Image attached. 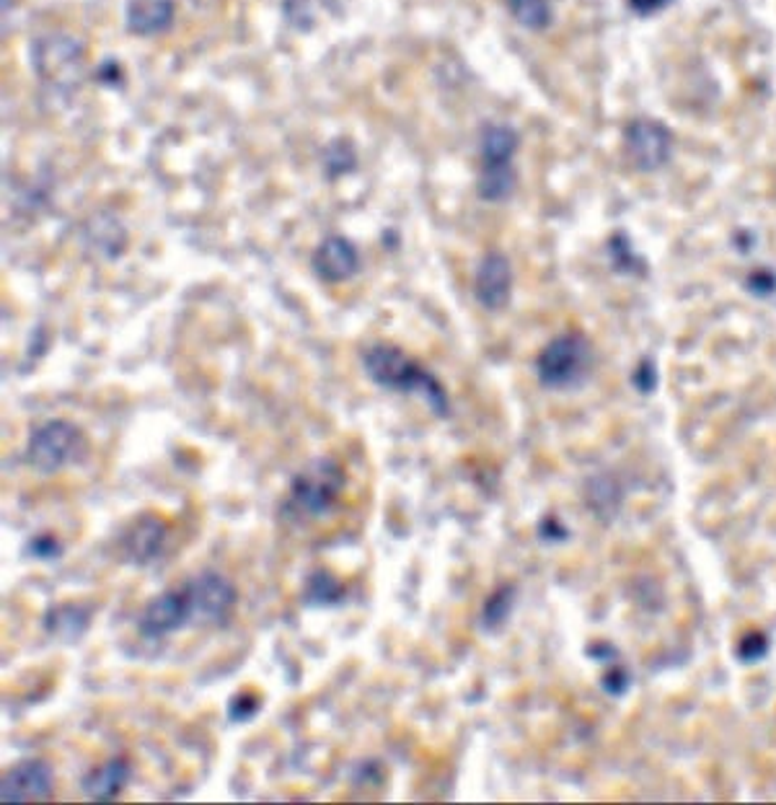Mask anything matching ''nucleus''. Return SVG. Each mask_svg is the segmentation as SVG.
Instances as JSON below:
<instances>
[{"instance_id": "obj_1", "label": "nucleus", "mask_w": 776, "mask_h": 805, "mask_svg": "<svg viewBox=\"0 0 776 805\" xmlns=\"http://www.w3.org/2000/svg\"><path fill=\"white\" fill-rule=\"evenodd\" d=\"M363 368L375 386L399 391V394H417L425 399L427 407L433 410L437 417L451 415V402L441 381L412 360L402 348L389 342H375L371 348L363 350Z\"/></svg>"}, {"instance_id": "obj_2", "label": "nucleus", "mask_w": 776, "mask_h": 805, "mask_svg": "<svg viewBox=\"0 0 776 805\" xmlns=\"http://www.w3.org/2000/svg\"><path fill=\"white\" fill-rule=\"evenodd\" d=\"M344 469L334 458H319L290 479L282 513L293 520H313L327 516L344 489Z\"/></svg>"}, {"instance_id": "obj_3", "label": "nucleus", "mask_w": 776, "mask_h": 805, "mask_svg": "<svg viewBox=\"0 0 776 805\" xmlns=\"http://www.w3.org/2000/svg\"><path fill=\"white\" fill-rule=\"evenodd\" d=\"M593 368V348L580 332H567L551 340L536 358V375L544 389L567 391L586 383Z\"/></svg>"}, {"instance_id": "obj_4", "label": "nucleus", "mask_w": 776, "mask_h": 805, "mask_svg": "<svg viewBox=\"0 0 776 805\" xmlns=\"http://www.w3.org/2000/svg\"><path fill=\"white\" fill-rule=\"evenodd\" d=\"M32 68L44 86L58 91H71L81 83L83 75V44L65 32H50L37 37L29 50Z\"/></svg>"}, {"instance_id": "obj_5", "label": "nucleus", "mask_w": 776, "mask_h": 805, "mask_svg": "<svg viewBox=\"0 0 776 805\" xmlns=\"http://www.w3.org/2000/svg\"><path fill=\"white\" fill-rule=\"evenodd\" d=\"M86 456L81 427L68 420H48L34 427L27 443V462L40 474H55Z\"/></svg>"}, {"instance_id": "obj_6", "label": "nucleus", "mask_w": 776, "mask_h": 805, "mask_svg": "<svg viewBox=\"0 0 776 805\" xmlns=\"http://www.w3.org/2000/svg\"><path fill=\"white\" fill-rule=\"evenodd\" d=\"M184 594L189 598L192 625L218 627L226 625L236 607V588L226 575L203 570L184 582Z\"/></svg>"}, {"instance_id": "obj_7", "label": "nucleus", "mask_w": 776, "mask_h": 805, "mask_svg": "<svg viewBox=\"0 0 776 805\" xmlns=\"http://www.w3.org/2000/svg\"><path fill=\"white\" fill-rule=\"evenodd\" d=\"M192 625L189 598L184 588H168L153 596L137 617V632L148 640H161Z\"/></svg>"}, {"instance_id": "obj_8", "label": "nucleus", "mask_w": 776, "mask_h": 805, "mask_svg": "<svg viewBox=\"0 0 776 805\" xmlns=\"http://www.w3.org/2000/svg\"><path fill=\"white\" fill-rule=\"evenodd\" d=\"M673 151V137L660 122L637 120L624 133L627 161L637 172H658L668 164Z\"/></svg>"}, {"instance_id": "obj_9", "label": "nucleus", "mask_w": 776, "mask_h": 805, "mask_svg": "<svg viewBox=\"0 0 776 805\" xmlns=\"http://www.w3.org/2000/svg\"><path fill=\"white\" fill-rule=\"evenodd\" d=\"M52 785H55V772L44 758H24L3 774L0 797H3V803L48 801Z\"/></svg>"}, {"instance_id": "obj_10", "label": "nucleus", "mask_w": 776, "mask_h": 805, "mask_svg": "<svg viewBox=\"0 0 776 805\" xmlns=\"http://www.w3.org/2000/svg\"><path fill=\"white\" fill-rule=\"evenodd\" d=\"M513 290V270L505 255L489 251L479 259V267L474 272V296L482 309L503 311L510 303Z\"/></svg>"}, {"instance_id": "obj_11", "label": "nucleus", "mask_w": 776, "mask_h": 805, "mask_svg": "<svg viewBox=\"0 0 776 805\" xmlns=\"http://www.w3.org/2000/svg\"><path fill=\"white\" fill-rule=\"evenodd\" d=\"M166 541H168V526L164 524V518L145 513V516L135 518L133 524H130L127 534L122 536V555H125L127 563L145 567L151 565L153 559L164 555Z\"/></svg>"}, {"instance_id": "obj_12", "label": "nucleus", "mask_w": 776, "mask_h": 805, "mask_svg": "<svg viewBox=\"0 0 776 805\" xmlns=\"http://www.w3.org/2000/svg\"><path fill=\"white\" fill-rule=\"evenodd\" d=\"M311 267L329 286H340V282H348L360 270L358 247L344 236H327L313 251Z\"/></svg>"}, {"instance_id": "obj_13", "label": "nucleus", "mask_w": 776, "mask_h": 805, "mask_svg": "<svg viewBox=\"0 0 776 805\" xmlns=\"http://www.w3.org/2000/svg\"><path fill=\"white\" fill-rule=\"evenodd\" d=\"M174 0H130L125 19L135 37H158L174 24Z\"/></svg>"}, {"instance_id": "obj_14", "label": "nucleus", "mask_w": 776, "mask_h": 805, "mask_svg": "<svg viewBox=\"0 0 776 805\" xmlns=\"http://www.w3.org/2000/svg\"><path fill=\"white\" fill-rule=\"evenodd\" d=\"M44 632L50 634L52 640L65 642V646H73V642L83 640V634L89 632L91 627V609L83 607V603H58V607L48 609V615L42 619Z\"/></svg>"}, {"instance_id": "obj_15", "label": "nucleus", "mask_w": 776, "mask_h": 805, "mask_svg": "<svg viewBox=\"0 0 776 805\" xmlns=\"http://www.w3.org/2000/svg\"><path fill=\"white\" fill-rule=\"evenodd\" d=\"M130 780V764L127 758L114 756L102 766H94V770L86 772V777L81 780V789L89 801H112L122 793V787L127 785Z\"/></svg>"}, {"instance_id": "obj_16", "label": "nucleus", "mask_w": 776, "mask_h": 805, "mask_svg": "<svg viewBox=\"0 0 776 805\" xmlns=\"http://www.w3.org/2000/svg\"><path fill=\"white\" fill-rule=\"evenodd\" d=\"M518 133L510 125H489L484 127L479 141L482 166H513L518 153Z\"/></svg>"}, {"instance_id": "obj_17", "label": "nucleus", "mask_w": 776, "mask_h": 805, "mask_svg": "<svg viewBox=\"0 0 776 805\" xmlns=\"http://www.w3.org/2000/svg\"><path fill=\"white\" fill-rule=\"evenodd\" d=\"M86 241L89 247H94L99 251V255L120 257L127 244V234L117 220V216H112V213H99V216L91 218V224L86 228Z\"/></svg>"}, {"instance_id": "obj_18", "label": "nucleus", "mask_w": 776, "mask_h": 805, "mask_svg": "<svg viewBox=\"0 0 776 805\" xmlns=\"http://www.w3.org/2000/svg\"><path fill=\"white\" fill-rule=\"evenodd\" d=\"M344 598V586L340 578H334L329 570H313L309 578H306L303 586V607L313 609H329L337 607Z\"/></svg>"}, {"instance_id": "obj_19", "label": "nucleus", "mask_w": 776, "mask_h": 805, "mask_svg": "<svg viewBox=\"0 0 776 805\" xmlns=\"http://www.w3.org/2000/svg\"><path fill=\"white\" fill-rule=\"evenodd\" d=\"M515 607V586H499L489 594L482 607V630L487 634H497L507 625Z\"/></svg>"}, {"instance_id": "obj_20", "label": "nucleus", "mask_w": 776, "mask_h": 805, "mask_svg": "<svg viewBox=\"0 0 776 805\" xmlns=\"http://www.w3.org/2000/svg\"><path fill=\"white\" fill-rule=\"evenodd\" d=\"M515 187V172L513 166H482L479 182H476V192L487 203H503L513 195Z\"/></svg>"}, {"instance_id": "obj_21", "label": "nucleus", "mask_w": 776, "mask_h": 805, "mask_svg": "<svg viewBox=\"0 0 776 805\" xmlns=\"http://www.w3.org/2000/svg\"><path fill=\"white\" fill-rule=\"evenodd\" d=\"M507 9L520 27L531 32L547 29L551 21V0H507Z\"/></svg>"}, {"instance_id": "obj_22", "label": "nucleus", "mask_w": 776, "mask_h": 805, "mask_svg": "<svg viewBox=\"0 0 776 805\" xmlns=\"http://www.w3.org/2000/svg\"><path fill=\"white\" fill-rule=\"evenodd\" d=\"M355 164H358L355 148H352L348 141L332 143L324 153V168H327L329 179H340V176L350 174L352 168H355Z\"/></svg>"}, {"instance_id": "obj_23", "label": "nucleus", "mask_w": 776, "mask_h": 805, "mask_svg": "<svg viewBox=\"0 0 776 805\" xmlns=\"http://www.w3.org/2000/svg\"><path fill=\"white\" fill-rule=\"evenodd\" d=\"M24 551L32 559H40V563H55V559L63 557L65 547L55 534H37L27 541Z\"/></svg>"}, {"instance_id": "obj_24", "label": "nucleus", "mask_w": 776, "mask_h": 805, "mask_svg": "<svg viewBox=\"0 0 776 805\" xmlns=\"http://www.w3.org/2000/svg\"><path fill=\"white\" fill-rule=\"evenodd\" d=\"M259 710H262V702H259V696L251 694V692L234 694L228 700V720H230V723H249V720L257 718Z\"/></svg>"}, {"instance_id": "obj_25", "label": "nucleus", "mask_w": 776, "mask_h": 805, "mask_svg": "<svg viewBox=\"0 0 776 805\" xmlns=\"http://www.w3.org/2000/svg\"><path fill=\"white\" fill-rule=\"evenodd\" d=\"M668 3H671V0H629V9L640 13V17H650V13L665 9Z\"/></svg>"}, {"instance_id": "obj_26", "label": "nucleus", "mask_w": 776, "mask_h": 805, "mask_svg": "<svg viewBox=\"0 0 776 805\" xmlns=\"http://www.w3.org/2000/svg\"><path fill=\"white\" fill-rule=\"evenodd\" d=\"M539 531H541V536H555V539H565V528H559L555 518H544Z\"/></svg>"}]
</instances>
